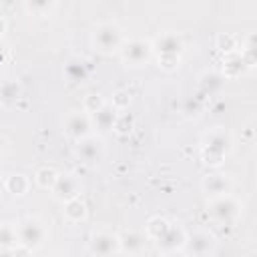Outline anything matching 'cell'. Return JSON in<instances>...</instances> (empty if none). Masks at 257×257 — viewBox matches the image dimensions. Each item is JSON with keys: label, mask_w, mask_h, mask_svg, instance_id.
I'll return each mask as SVG.
<instances>
[{"label": "cell", "mask_w": 257, "mask_h": 257, "mask_svg": "<svg viewBox=\"0 0 257 257\" xmlns=\"http://www.w3.org/2000/svg\"><path fill=\"white\" fill-rule=\"evenodd\" d=\"M231 151H233V137L223 126L209 131L201 141V155L207 165H213V167L221 165Z\"/></svg>", "instance_id": "1"}, {"label": "cell", "mask_w": 257, "mask_h": 257, "mask_svg": "<svg viewBox=\"0 0 257 257\" xmlns=\"http://www.w3.org/2000/svg\"><path fill=\"white\" fill-rule=\"evenodd\" d=\"M16 237H18V245L34 251L38 247H42L44 239H46V227L40 219L36 217H28L24 221H20L16 225Z\"/></svg>", "instance_id": "2"}, {"label": "cell", "mask_w": 257, "mask_h": 257, "mask_svg": "<svg viewBox=\"0 0 257 257\" xmlns=\"http://www.w3.org/2000/svg\"><path fill=\"white\" fill-rule=\"evenodd\" d=\"M92 44L96 50L108 54L114 50H120L122 46V30L114 22H100L92 30Z\"/></svg>", "instance_id": "3"}, {"label": "cell", "mask_w": 257, "mask_h": 257, "mask_svg": "<svg viewBox=\"0 0 257 257\" xmlns=\"http://www.w3.org/2000/svg\"><path fill=\"white\" fill-rule=\"evenodd\" d=\"M207 211L211 215V219L219 225H231L237 221L239 213H241V205L235 197L231 195H223V197H215V199H209V205H207Z\"/></svg>", "instance_id": "4"}, {"label": "cell", "mask_w": 257, "mask_h": 257, "mask_svg": "<svg viewBox=\"0 0 257 257\" xmlns=\"http://www.w3.org/2000/svg\"><path fill=\"white\" fill-rule=\"evenodd\" d=\"M153 54V44L145 38H133L128 42H122L120 46V58L128 66H143L149 62Z\"/></svg>", "instance_id": "5"}, {"label": "cell", "mask_w": 257, "mask_h": 257, "mask_svg": "<svg viewBox=\"0 0 257 257\" xmlns=\"http://www.w3.org/2000/svg\"><path fill=\"white\" fill-rule=\"evenodd\" d=\"M88 251L92 257H114L120 251L118 235L110 231H96L88 241Z\"/></svg>", "instance_id": "6"}, {"label": "cell", "mask_w": 257, "mask_h": 257, "mask_svg": "<svg viewBox=\"0 0 257 257\" xmlns=\"http://www.w3.org/2000/svg\"><path fill=\"white\" fill-rule=\"evenodd\" d=\"M74 153L84 165H96L104 155V147H102V141L98 137L90 135V137H84V139L76 141Z\"/></svg>", "instance_id": "7"}, {"label": "cell", "mask_w": 257, "mask_h": 257, "mask_svg": "<svg viewBox=\"0 0 257 257\" xmlns=\"http://www.w3.org/2000/svg\"><path fill=\"white\" fill-rule=\"evenodd\" d=\"M201 189L203 193L209 197V199H215V197H223V195H231V189H233V181L229 175L225 173H209L203 177L201 181Z\"/></svg>", "instance_id": "8"}, {"label": "cell", "mask_w": 257, "mask_h": 257, "mask_svg": "<svg viewBox=\"0 0 257 257\" xmlns=\"http://www.w3.org/2000/svg\"><path fill=\"white\" fill-rule=\"evenodd\" d=\"M64 131L70 139L80 141L84 137L92 135V122H90V114L86 112H70L64 120Z\"/></svg>", "instance_id": "9"}, {"label": "cell", "mask_w": 257, "mask_h": 257, "mask_svg": "<svg viewBox=\"0 0 257 257\" xmlns=\"http://www.w3.org/2000/svg\"><path fill=\"white\" fill-rule=\"evenodd\" d=\"M185 241H187V233L183 231V227L179 223H169V227L165 229V233L155 243H157L159 251L169 253V251L183 249L185 247Z\"/></svg>", "instance_id": "10"}, {"label": "cell", "mask_w": 257, "mask_h": 257, "mask_svg": "<svg viewBox=\"0 0 257 257\" xmlns=\"http://www.w3.org/2000/svg\"><path fill=\"white\" fill-rule=\"evenodd\" d=\"M50 191H52L54 199L66 203V201L78 197V181L70 173H58V179H56V183L52 185Z\"/></svg>", "instance_id": "11"}, {"label": "cell", "mask_w": 257, "mask_h": 257, "mask_svg": "<svg viewBox=\"0 0 257 257\" xmlns=\"http://www.w3.org/2000/svg\"><path fill=\"white\" fill-rule=\"evenodd\" d=\"M155 48H157L159 54L179 56L181 48H183V38H181V34H177L173 30H167V32H163V34H159L155 38Z\"/></svg>", "instance_id": "12"}, {"label": "cell", "mask_w": 257, "mask_h": 257, "mask_svg": "<svg viewBox=\"0 0 257 257\" xmlns=\"http://www.w3.org/2000/svg\"><path fill=\"white\" fill-rule=\"evenodd\" d=\"M145 243H147V235H143L141 231H135V229L124 231L122 235H118V247H120V251H124L128 255L141 253Z\"/></svg>", "instance_id": "13"}, {"label": "cell", "mask_w": 257, "mask_h": 257, "mask_svg": "<svg viewBox=\"0 0 257 257\" xmlns=\"http://www.w3.org/2000/svg\"><path fill=\"white\" fill-rule=\"evenodd\" d=\"M185 245H189V249H191V253H193L195 257H205V255H209V253L213 251L215 241H213V237H211L209 233L197 231V233H193L191 237H187Z\"/></svg>", "instance_id": "14"}, {"label": "cell", "mask_w": 257, "mask_h": 257, "mask_svg": "<svg viewBox=\"0 0 257 257\" xmlns=\"http://www.w3.org/2000/svg\"><path fill=\"white\" fill-rule=\"evenodd\" d=\"M116 114H118V112H116L110 104H106V102H104L96 112H92V114H90V122H92V126H96L98 131H102V133H104V131H110V128L114 126Z\"/></svg>", "instance_id": "15"}, {"label": "cell", "mask_w": 257, "mask_h": 257, "mask_svg": "<svg viewBox=\"0 0 257 257\" xmlns=\"http://www.w3.org/2000/svg\"><path fill=\"white\" fill-rule=\"evenodd\" d=\"M86 203L80 199V197H74L70 201L64 203V217L70 221V223H80L86 219Z\"/></svg>", "instance_id": "16"}, {"label": "cell", "mask_w": 257, "mask_h": 257, "mask_svg": "<svg viewBox=\"0 0 257 257\" xmlns=\"http://www.w3.org/2000/svg\"><path fill=\"white\" fill-rule=\"evenodd\" d=\"M20 94H22V88L16 80H6L0 84V104L2 106H6V108L14 106L16 100L20 98Z\"/></svg>", "instance_id": "17"}, {"label": "cell", "mask_w": 257, "mask_h": 257, "mask_svg": "<svg viewBox=\"0 0 257 257\" xmlns=\"http://www.w3.org/2000/svg\"><path fill=\"white\" fill-rule=\"evenodd\" d=\"M247 66H249V64H247V60H245L243 54H239V52H229V54L225 56L223 72H225V76L235 78V76H239Z\"/></svg>", "instance_id": "18"}, {"label": "cell", "mask_w": 257, "mask_h": 257, "mask_svg": "<svg viewBox=\"0 0 257 257\" xmlns=\"http://www.w3.org/2000/svg\"><path fill=\"white\" fill-rule=\"evenodd\" d=\"M28 187H30V181H28V177L22 175V173H12V175H8V177L4 179V191L12 193V195H16V197L24 195V193L28 191Z\"/></svg>", "instance_id": "19"}, {"label": "cell", "mask_w": 257, "mask_h": 257, "mask_svg": "<svg viewBox=\"0 0 257 257\" xmlns=\"http://www.w3.org/2000/svg\"><path fill=\"white\" fill-rule=\"evenodd\" d=\"M64 74H66V78H68L70 82H80V80L86 78L88 68H86L84 60H80V58H72V60L66 62V66H64Z\"/></svg>", "instance_id": "20"}, {"label": "cell", "mask_w": 257, "mask_h": 257, "mask_svg": "<svg viewBox=\"0 0 257 257\" xmlns=\"http://www.w3.org/2000/svg\"><path fill=\"white\" fill-rule=\"evenodd\" d=\"M56 179H58V171L54 169V167H40L38 171H36V175H34V181H36V185L40 187V189H52V185L56 183Z\"/></svg>", "instance_id": "21"}, {"label": "cell", "mask_w": 257, "mask_h": 257, "mask_svg": "<svg viewBox=\"0 0 257 257\" xmlns=\"http://www.w3.org/2000/svg\"><path fill=\"white\" fill-rule=\"evenodd\" d=\"M18 247V237H16V227L10 223L0 225V249H14Z\"/></svg>", "instance_id": "22"}, {"label": "cell", "mask_w": 257, "mask_h": 257, "mask_svg": "<svg viewBox=\"0 0 257 257\" xmlns=\"http://www.w3.org/2000/svg\"><path fill=\"white\" fill-rule=\"evenodd\" d=\"M167 227H169V221H167V219H163V217H153V219H149V223H147V227H145V235H147V239L157 241V239L165 233Z\"/></svg>", "instance_id": "23"}, {"label": "cell", "mask_w": 257, "mask_h": 257, "mask_svg": "<svg viewBox=\"0 0 257 257\" xmlns=\"http://www.w3.org/2000/svg\"><path fill=\"white\" fill-rule=\"evenodd\" d=\"M128 102H131V94L126 92V90H116L114 92V96H112V102H110V106L118 112H122L124 108H128Z\"/></svg>", "instance_id": "24"}, {"label": "cell", "mask_w": 257, "mask_h": 257, "mask_svg": "<svg viewBox=\"0 0 257 257\" xmlns=\"http://www.w3.org/2000/svg\"><path fill=\"white\" fill-rule=\"evenodd\" d=\"M104 104V100H102V96L100 94H88L86 98H84V112L86 114H92V112H96L100 106Z\"/></svg>", "instance_id": "25"}, {"label": "cell", "mask_w": 257, "mask_h": 257, "mask_svg": "<svg viewBox=\"0 0 257 257\" xmlns=\"http://www.w3.org/2000/svg\"><path fill=\"white\" fill-rule=\"evenodd\" d=\"M221 84H223V80H221V76L219 74H215V72H209V74H205L203 78H201V86L205 88V90H217V88H221Z\"/></svg>", "instance_id": "26"}, {"label": "cell", "mask_w": 257, "mask_h": 257, "mask_svg": "<svg viewBox=\"0 0 257 257\" xmlns=\"http://www.w3.org/2000/svg\"><path fill=\"white\" fill-rule=\"evenodd\" d=\"M159 66L163 70H175L179 66V56L173 54H159Z\"/></svg>", "instance_id": "27"}, {"label": "cell", "mask_w": 257, "mask_h": 257, "mask_svg": "<svg viewBox=\"0 0 257 257\" xmlns=\"http://www.w3.org/2000/svg\"><path fill=\"white\" fill-rule=\"evenodd\" d=\"M26 8L32 10V12H40V10H50L54 8L52 2H26Z\"/></svg>", "instance_id": "28"}, {"label": "cell", "mask_w": 257, "mask_h": 257, "mask_svg": "<svg viewBox=\"0 0 257 257\" xmlns=\"http://www.w3.org/2000/svg\"><path fill=\"white\" fill-rule=\"evenodd\" d=\"M163 257H187L181 249H177V251H169V253H163Z\"/></svg>", "instance_id": "29"}, {"label": "cell", "mask_w": 257, "mask_h": 257, "mask_svg": "<svg viewBox=\"0 0 257 257\" xmlns=\"http://www.w3.org/2000/svg\"><path fill=\"white\" fill-rule=\"evenodd\" d=\"M0 257H16L14 249H0Z\"/></svg>", "instance_id": "30"}, {"label": "cell", "mask_w": 257, "mask_h": 257, "mask_svg": "<svg viewBox=\"0 0 257 257\" xmlns=\"http://www.w3.org/2000/svg\"><path fill=\"white\" fill-rule=\"evenodd\" d=\"M4 151H6V139L0 135V157L4 155Z\"/></svg>", "instance_id": "31"}, {"label": "cell", "mask_w": 257, "mask_h": 257, "mask_svg": "<svg viewBox=\"0 0 257 257\" xmlns=\"http://www.w3.org/2000/svg\"><path fill=\"white\" fill-rule=\"evenodd\" d=\"M4 32H6V20H4L2 16H0V36H2Z\"/></svg>", "instance_id": "32"}, {"label": "cell", "mask_w": 257, "mask_h": 257, "mask_svg": "<svg viewBox=\"0 0 257 257\" xmlns=\"http://www.w3.org/2000/svg\"><path fill=\"white\" fill-rule=\"evenodd\" d=\"M4 191V179H2V175H0V193Z\"/></svg>", "instance_id": "33"}, {"label": "cell", "mask_w": 257, "mask_h": 257, "mask_svg": "<svg viewBox=\"0 0 257 257\" xmlns=\"http://www.w3.org/2000/svg\"><path fill=\"white\" fill-rule=\"evenodd\" d=\"M54 257H62V255H54Z\"/></svg>", "instance_id": "34"}]
</instances>
